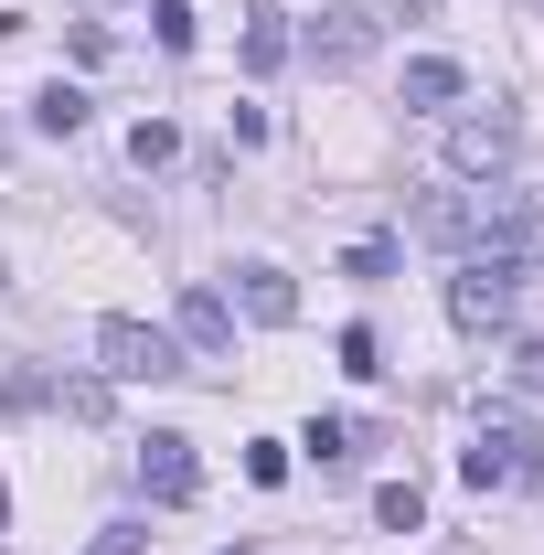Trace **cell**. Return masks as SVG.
<instances>
[{
  "instance_id": "11",
  "label": "cell",
  "mask_w": 544,
  "mask_h": 555,
  "mask_svg": "<svg viewBox=\"0 0 544 555\" xmlns=\"http://www.w3.org/2000/svg\"><path fill=\"white\" fill-rule=\"evenodd\" d=\"M86 118H96V96H86V86H65V75H54V86H33V129H43V139H75Z\"/></svg>"
},
{
  "instance_id": "6",
  "label": "cell",
  "mask_w": 544,
  "mask_h": 555,
  "mask_svg": "<svg viewBox=\"0 0 544 555\" xmlns=\"http://www.w3.org/2000/svg\"><path fill=\"white\" fill-rule=\"evenodd\" d=\"M139 491H150V502H193V491H204V460H193L182 427H150V438H139Z\"/></svg>"
},
{
  "instance_id": "12",
  "label": "cell",
  "mask_w": 544,
  "mask_h": 555,
  "mask_svg": "<svg viewBox=\"0 0 544 555\" xmlns=\"http://www.w3.org/2000/svg\"><path fill=\"white\" fill-rule=\"evenodd\" d=\"M235 54H246V75H277V65H288V54H299V33H288V22H277V11H257V22H246V43H235Z\"/></svg>"
},
{
  "instance_id": "15",
  "label": "cell",
  "mask_w": 544,
  "mask_h": 555,
  "mask_svg": "<svg viewBox=\"0 0 544 555\" xmlns=\"http://www.w3.org/2000/svg\"><path fill=\"white\" fill-rule=\"evenodd\" d=\"M396 257H406L396 235H363V246L341 257V278H363V288H385V278H396Z\"/></svg>"
},
{
  "instance_id": "13",
  "label": "cell",
  "mask_w": 544,
  "mask_h": 555,
  "mask_svg": "<svg viewBox=\"0 0 544 555\" xmlns=\"http://www.w3.org/2000/svg\"><path fill=\"white\" fill-rule=\"evenodd\" d=\"M54 406H65L75 427H96V416L118 406V385H107V374H54Z\"/></svg>"
},
{
  "instance_id": "5",
  "label": "cell",
  "mask_w": 544,
  "mask_h": 555,
  "mask_svg": "<svg viewBox=\"0 0 544 555\" xmlns=\"http://www.w3.org/2000/svg\"><path fill=\"white\" fill-rule=\"evenodd\" d=\"M513 150H523V118H513V107H470V118H449V171H459V182H491Z\"/></svg>"
},
{
  "instance_id": "24",
  "label": "cell",
  "mask_w": 544,
  "mask_h": 555,
  "mask_svg": "<svg viewBox=\"0 0 544 555\" xmlns=\"http://www.w3.org/2000/svg\"><path fill=\"white\" fill-rule=\"evenodd\" d=\"M396 11H406V22H427V11H438V0H396Z\"/></svg>"
},
{
  "instance_id": "16",
  "label": "cell",
  "mask_w": 544,
  "mask_h": 555,
  "mask_svg": "<svg viewBox=\"0 0 544 555\" xmlns=\"http://www.w3.org/2000/svg\"><path fill=\"white\" fill-rule=\"evenodd\" d=\"M129 160H139V171H160V160H182V129H171V118H139V129H129Z\"/></svg>"
},
{
  "instance_id": "8",
  "label": "cell",
  "mask_w": 544,
  "mask_h": 555,
  "mask_svg": "<svg viewBox=\"0 0 544 555\" xmlns=\"http://www.w3.org/2000/svg\"><path fill=\"white\" fill-rule=\"evenodd\" d=\"M171 343H182V352H235V299L193 278V288H182V310H171Z\"/></svg>"
},
{
  "instance_id": "14",
  "label": "cell",
  "mask_w": 544,
  "mask_h": 555,
  "mask_svg": "<svg viewBox=\"0 0 544 555\" xmlns=\"http://www.w3.org/2000/svg\"><path fill=\"white\" fill-rule=\"evenodd\" d=\"M374 524H385V534H416V524H427V491H416V481H385V491H374Z\"/></svg>"
},
{
  "instance_id": "21",
  "label": "cell",
  "mask_w": 544,
  "mask_h": 555,
  "mask_svg": "<svg viewBox=\"0 0 544 555\" xmlns=\"http://www.w3.org/2000/svg\"><path fill=\"white\" fill-rule=\"evenodd\" d=\"M246 481H257V491L288 481V449H277V438H257V449H246Z\"/></svg>"
},
{
  "instance_id": "2",
  "label": "cell",
  "mask_w": 544,
  "mask_h": 555,
  "mask_svg": "<svg viewBox=\"0 0 544 555\" xmlns=\"http://www.w3.org/2000/svg\"><path fill=\"white\" fill-rule=\"evenodd\" d=\"M459 481H470V491H523V481H544L534 416H523V406H480L470 449H459Z\"/></svg>"
},
{
  "instance_id": "10",
  "label": "cell",
  "mask_w": 544,
  "mask_h": 555,
  "mask_svg": "<svg viewBox=\"0 0 544 555\" xmlns=\"http://www.w3.org/2000/svg\"><path fill=\"white\" fill-rule=\"evenodd\" d=\"M470 96V65L459 54H416L406 65V107H459Z\"/></svg>"
},
{
  "instance_id": "7",
  "label": "cell",
  "mask_w": 544,
  "mask_h": 555,
  "mask_svg": "<svg viewBox=\"0 0 544 555\" xmlns=\"http://www.w3.org/2000/svg\"><path fill=\"white\" fill-rule=\"evenodd\" d=\"M374 43H385V33H374V11H363V0H341V11H321V22H310V65H321V75L374 65Z\"/></svg>"
},
{
  "instance_id": "9",
  "label": "cell",
  "mask_w": 544,
  "mask_h": 555,
  "mask_svg": "<svg viewBox=\"0 0 544 555\" xmlns=\"http://www.w3.org/2000/svg\"><path fill=\"white\" fill-rule=\"evenodd\" d=\"M235 310H246L257 332H288V321H299V288H288V268L246 257V268H235Z\"/></svg>"
},
{
  "instance_id": "25",
  "label": "cell",
  "mask_w": 544,
  "mask_h": 555,
  "mask_svg": "<svg viewBox=\"0 0 544 555\" xmlns=\"http://www.w3.org/2000/svg\"><path fill=\"white\" fill-rule=\"evenodd\" d=\"M224 555H246V545H224Z\"/></svg>"
},
{
  "instance_id": "18",
  "label": "cell",
  "mask_w": 544,
  "mask_h": 555,
  "mask_svg": "<svg viewBox=\"0 0 544 555\" xmlns=\"http://www.w3.org/2000/svg\"><path fill=\"white\" fill-rule=\"evenodd\" d=\"M150 33H160V54H193V0H150Z\"/></svg>"
},
{
  "instance_id": "23",
  "label": "cell",
  "mask_w": 544,
  "mask_h": 555,
  "mask_svg": "<svg viewBox=\"0 0 544 555\" xmlns=\"http://www.w3.org/2000/svg\"><path fill=\"white\" fill-rule=\"evenodd\" d=\"M96 555H150V534H139V524H107V534H96Z\"/></svg>"
},
{
  "instance_id": "4",
  "label": "cell",
  "mask_w": 544,
  "mask_h": 555,
  "mask_svg": "<svg viewBox=\"0 0 544 555\" xmlns=\"http://www.w3.org/2000/svg\"><path fill=\"white\" fill-rule=\"evenodd\" d=\"M96 374H107V385H171V374H182V343H171L160 321L107 310V321H96Z\"/></svg>"
},
{
  "instance_id": "20",
  "label": "cell",
  "mask_w": 544,
  "mask_h": 555,
  "mask_svg": "<svg viewBox=\"0 0 544 555\" xmlns=\"http://www.w3.org/2000/svg\"><path fill=\"white\" fill-rule=\"evenodd\" d=\"M0 406L22 416V406H54V374H0Z\"/></svg>"
},
{
  "instance_id": "1",
  "label": "cell",
  "mask_w": 544,
  "mask_h": 555,
  "mask_svg": "<svg viewBox=\"0 0 544 555\" xmlns=\"http://www.w3.org/2000/svg\"><path fill=\"white\" fill-rule=\"evenodd\" d=\"M416 235L459 246V257H523V246H544V214L523 193H438V204H416Z\"/></svg>"
},
{
  "instance_id": "22",
  "label": "cell",
  "mask_w": 544,
  "mask_h": 555,
  "mask_svg": "<svg viewBox=\"0 0 544 555\" xmlns=\"http://www.w3.org/2000/svg\"><path fill=\"white\" fill-rule=\"evenodd\" d=\"M502 374H513V396H544V343H513V363H502Z\"/></svg>"
},
{
  "instance_id": "17",
  "label": "cell",
  "mask_w": 544,
  "mask_h": 555,
  "mask_svg": "<svg viewBox=\"0 0 544 555\" xmlns=\"http://www.w3.org/2000/svg\"><path fill=\"white\" fill-rule=\"evenodd\" d=\"M299 449H310L321 470H341V460H352V427H341V416H310V427H299Z\"/></svg>"
},
{
  "instance_id": "3",
  "label": "cell",
  "mask_w": 544,
  "mask_h": 555,
  "mask_svg": "<svg viewBox=\"0 0 544 555\" xmlns=\"http://www.w3.org/2000/svg\"><path fill=\"white\" fill-rule=\"evenodd\" d=\"M523 257H459L449 268V321L470 332V343H491V332H513V299H523Z\"/></svg>"
},
{
  "instance_id": "19",
  "label": "cell",
  "mask_w": 544,
  "mask_h": 555,
  "mask_svg": "<svg viewBox=\"0 0 544 555\" xmlns=\"http://www.w3.org/2000/svg\"><path fill=\"white\" fill-rule=\"evenodd\" d=\"M341 374H385V343H374V332H363V321H352V332H341Z\"/></svg>"
}]
</instances>
